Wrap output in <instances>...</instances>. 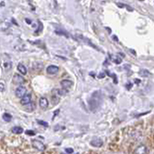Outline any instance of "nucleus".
I'll use <instances>...</instances> for the list:
<instances>
[{"label": "nucleus", "mask_w": 154, "mask_h": 154, "mask_svg": "<svg viewBox=\"0 0 154 154\" xmlns=\"http://www.w3.org/2000/svg\"><path fill=\"white\" fill-rule=\"evenodd\" d=\"M12 132L14 134H21L23 132V128L21 127H14L12 128Z\"/></svg>", "instance_id": "obj_14"}, {"label": "nucleus", "mask_w": 154, "mask_h": 154, "mask_svg": "<svg viewBox=\"0 0 154 154\" xmlns=\"http://www.w3.org/2000/svg\"><path fill=\"white\" fill-rule=\"evenodd\" d=\"M73 81H70V80H68V79H65V80H62L61 81V86H62V88H63L64 89H70L71 86H73Z\"/></svg>", "instance_id": "obj_8"}, {"label": "nucleus", "mask_w": 154, "mask_h": 154, "mask_svg": "<svg viewBox=\"0 0 154 154\" xmlns=\"http://www.w3.org/2000/svg\"><path fill=\"white\" fill-rule=\"evenodd\" d=\"M134 81H135V83H136V84H139V83H140V80H139V79H135Z\"/></svg>", "instance_id": "obj_28"}, {"label": "nucleus", "mask_w": 154, "mask_h": 154, "mask_svg": "<svg viewBox=\"0 0 154 154\" xmlns=\"http://www.w3.org/2000/svg\"><path fill=\"white\" fill-rule=\"evenodd\" d=\"M90 145L92 146V147H102L103 142L99 138H96V139L94 138V139H92V140L90 141Z\"/></svg>", "instance_id": "obj_6"}, {"label": "nucleus", "mask_w": 154, "mask_h": 154, "mask_svg": "<svg viewBox=\"0 0 154 154\" xmlns=\"http://www.w3.org/2000/svg\"><path fill=\"white\" fill-rule=\"evenodd\" d=\"M3 120L6 122H10L12 120V115L9 113H4L3 114Z\"/></svg>", "instance_id": "obj_16"}, {"label": "nucleus", "mask_w": 154, "mask_h": 154, "mask_svg": "<svg viewBox=\"0 0 154 154\" xmlns=\"http://www.w3.org/2000/svg\"><path fill=\"white\" fill-rule=\"evenodd\" d=\"M25 109H26V110H28L29 112H32L33 110H34V109H35V105H34V103L32 102L29 105L25 106Z\"/></svg>", "instance_id": "obj_12"}, {"label": "nucleus", "mask_w": 154, "mask_h": 154, "mask_svg": "<svg viewBox=\"0 0 154 154\" xmlns=\"http://www.w3.org/2000/svg\"><path fill=\"white\" fill-rule=\"evenodd\" d=\"M131 87H132V84H131V83H128V84L126 85V88H127L128 89H131Z\"/></svg>", "instance_id": "obj_23"}, {"label": "nucleus", "mask_w": 154, "mask_h": 154, "mask_svg": "<svg viewBox=\"0 0 154 154\" xmlns=\"http://www.w3.org/2000/svg\"><path fill=\"white\" fill-rule=\"evenodd\" d=\"M38 124L39 125H42V126H45V127H49V124H48L47 122H45V121H38Z\"/></svg>", "instance_id": "obj_19"}, {"label": "nucleus", "mask_w": 154, "mask_h": 154, "mask_svg": "<svg viewBox=\"0 0 154 154\" xmlns=\"http://www.w3.org/2000/svg\"><path fill=\"white\" fill-rule=\"evenodd\" d=\"M24 82H25V79H24L23 76H21L20 74H14V76H13V83L14 84L21 85L24 83Z\"/></svg>", "instance_id": "obj_4"}, {"label": "nucleus", "mask_w": 154, "mask_h": 154, "mask_svg": "<svg viewBox=\"0 0 154 154\" xmlns=\"http://www.w3.org/2000/svg\"><path fill=\"white\" fill-rule=\"evenodd\" d=\"M20 103L23 105V106H27L30 103H32V97L30 94H26L22 99H20Z\"/></svg>", "instance_id": "obj_7"}, {"label": "nucleus", "mask_w": 154, "mask_h": 154, "mask_svg": "<svg viewBox=\"0 0 154 154\" xmlns=\"http://www.w3.org/2000/svg\"><path fill=\"white\" fill-rule=\"evenodd\" d=\"M25 21H26V23H27V24H32V20H31L30 18H26V19H25Z\"/></svg>", "instance_id": "obj_24"}, {"label": "nucleus", "mask_w": 154, "mask_h": 154, "mask_svg": "<svg viewBox=\"0 0 154 154\" xmlns=\"http://www.w3.org/2000/svg\"><path fill=\"white\" fill-rule=\"evenodd\" d=\"M26 134L27 135H31V136H32V135H34V131H26Z\"/></svg>", "instance_id": "obj_20"}, {"label": "nucleus", "mask_w": 154, "mask_h": 154, "mask_svg": "<svg viewBox=\"0 0 154 154\" xmlns=\"http://www.w3.org/2000/svg\"><path fill=\"white\" fill-rule=\"evenodd\" d=\"M12 68V62L11 61H5L3 63V69L5 70H9Z\"/></svg>", "instance_id": "obj_13"}, {"label": "nucleus", "mask_w": 154, "mask_h": 154, "mask_svg": "<svg viewBox=\"0 0 154 154\" xmlns=\"http://www.w3.org/2000/svg\"><path fill=\"white\" fill-rule=\"evenodd\" d=\"M0 3H1V7H3V6H5V3H4V1H1V2H0Z\"/></svg>", "instance_id": "obj_29"}, {"label": "nucleus", "mask_w": 154, "mask_h": 154, "mask_svg": "<svg viewBox=\"0 0 154 154\" xmlns=\"http://www.w3.org/2000/svg\"><path fill=\"white\" fill-rule=\"evenodd\" d=\"M32 147L35 148V150H39V151H44L45 150V146L42 142L38 141V140H32Z\"/></svg>", "instance_id": "obj_2"}, {"label": "nucleus", "mask_w": 154, "mask_h": 154, "mask_svg": "<svg viewBox=\"0 0 154 154\" xmlns=\"http://www.w3.org/2000/svg\"><path fill=\"white\" fill-rule=\"evenodd\" d=\"M0 87H1V92H3V91H4V84H3V82L0 83Z\"/></svg>", "instance_id": "obj_25"}, {"label": "nucleus", "mask_w": 154, "mask_h": 154, "mask_svg": "<svg viewBox=\"0 0 154 154\" xmlns=\"http://www.w3.org/2000/svg\"><path fill=\"white\" fill-rule=\"evenodd\" d=\"M17 70L21 74H23V75L27 74V69H26V67L24 66V65H22V64H18V66H17Z\"/></svg>", "instance_id": "obj_11"}, {"label": "nucleus", "mask_w": 154, "mask_h": 154, "mask_svg": "<svg viewBox=\"0 0 154 154\" xmlns=\"http://www.w3.org/2000/svg\"><path fill=\"white\" fill-rule=\"evenodd\" d=\"M117 5H118V7H120V8H123L125 4H123V3H117Z\"/></svg>", "instance_id": "obj_26"}, {"label": "nucleus", "mask_w": 154, "mask_h": 154, "mask_svg": "<svg viewBox=\"0 0 154 154\" xmlns=\"http://www.w3.org/2000/svg\"><path fill=\"white\" fill-rule=\"evenodd\" d=\"M38 24H39V29H38V30L36 31V32H39L42 30V28H43V26H42V23H41V22H38Z\"/></svg>", "instance_id": "obj_22"}, {"label": "nucleus", "mask_w": 154, "mask_h": 154, "mask_svg": "<svg viewBox=\"0 0 154 154\" xmlns=\"http://www.w3.org/2000/svg\"><path fill=\"white\" fill-rule=\"evenodd\" d=\"M58 70H59L58 67L54 66V65H51L47 68V73L49 74H55L58 73Z\"/></svg>", "instance_id": "obj_5"}, {"label": "nucleus", "mask_w": 154, "mask_h": 154, "mask_svg": "<svg viewBox=\"0 0 154 154\" xmlns=\"http://www.w3.org/2000/svg\"><path fill=\"white\" fill-rule=\"evenodd\" d=\"M147 147L142 145L136 148L135 151H134V154H147Z\"/></svg>", "instance_id": "obj_10"}, {"label": "nucleus", "mask_w": 154, "mask_h": 154, "mask_svg": "<svg viewBox=\"0 0 154 154\" xmlns=\"http://www.w3.org/2000/svg\"><path fill=\"white\" fill-rule=\"evenodd\" d=\"M126 8H127V9L128 10V11H131V12L132 11V8H131V7H129L128 5H126Z\"/></svg>", "instance_id": "obj_27"}, {"label": "nucleus", "mask_w": 154, "mask_h": 154, "mask_svg": "<svg viewBox=\"0 0 154 154\" xmlns=\"http://www.w3.org/2000/svg\"><path fill=\"white\" fill-rule=\"evenodd\" d=\"M26 92H27V89L25 87H23V86H19L15 89V95L18 98H21V99L26 95Z\"/></svg>", "instance_id": "obj_3"}, {"label": "nucleus", "mask_w": 154, "mask_h": 154, "mask_svg": "<svg viewBox=\"0 0 154 154\" xmlns=\"http://www.w3.org/2000/svg\"><path fill=\"white\" fill-rule=\"evenodd\" d=\"M105 76H106V74H105L104 73H100L98 74V78H100V79H101V78H104Z\"/></svg>", "instance_id": "obj_21"}, {"label": "nucleus", "mask_w": 154, "mask_h": 154, "mask_svg": "<svg viewBox=\"0 0 154 154\" xmlns=\"http://www.w3.org/2000/svg\"><path fill=\"white\" fill-rule=\"evenodd\" d=\"M140 75L143 76V77H148L150 75V73L147 70H140Z\"/></svg>", "instance_id": "obj_15"}, {"label": "nucleus", "mask_w": 154, "mask_h": 154, "mask_svg": "<svg viewBox=\"0 0 154 154\" xmlns=\"http://www.w3.org/2000/svg\"><path fill=\"white\" fill-rule=\"evenodd\" d=\"M100 104H101V93L100 91H96V92H94L91 95V97L89 100V106L91 111L94 112L99 108Z\"/></svg>", "instance_id": "obj_1"}, {"label": "nucleus", "mask_w": 154, "mask_h": 154, "mask_svg": "<svg viewBox=\"0 0 154 154\" xmlns=\"http://www.w3.org/2000/svg\"><path fill=\"white\" fill-rule=\"evenodd\" d=\"M65 152L68 153V154L73 153V148H71V147H67V148H65Z\"/></svg>", "instance_id": "obj_18"}, {"label": "nucleus", "mask_w": 154, "mask_h": 154, "mask_svg": "<svg viewBox=\"0 0 154 154\" xmlns=\"http://www.w3.org/2000/svg\"><path fill=\"white\" fill-rule=\"evenodd\" d=\"M39 106L42 108V109H47L48 107H49V101L47 100L46 97H41L39 99Z\"/></svg>", "instance_id": "obj_9"}, {"label": "nucleus", "mask_w": 154, "mask_h": 154, "mask_svg": "<svg viewBox=\"0 0 154 154\" xmlns=\"http://www.w3.org/2000/svg\"><path fill=\"white\" fill-rule=\"evenodd\" d=\"M113 61L115 64H120L122 62V58H120V57H115V58H113Z\"/></svg>", "instance_id": "obj_17"}]
</instances>
